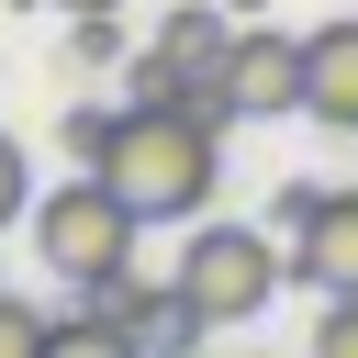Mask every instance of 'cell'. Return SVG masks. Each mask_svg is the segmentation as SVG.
<instances>
[{"label": "cell", "mask_w": 358, "mask_h": 358, "mask_svg": "<svg viewBox=\"0 0 358 358\" xmlns=\"http://www.w3.org/2000/svg\"><path fill=\"white\" fill-rule=\"evenodd\" d=\"M101 179H112L145 224H190V213L213 201V179H224V123L190 112V101H123Z\"/></svg>", "instance_id": "1"}, {"label": "cell", "mask_w": 358, "mask_h": 358, "mask_svg": "<svg viewBox=\"0 0 358 358\" xmlns=\"http://www.w3.org/2000/svg\"><path fill=\"white\" fill-rule=\"evenodd\" d=\"M56 347H67V358H101V347H134V336H123V313L101 302V313H67V324H56Z\"/></svg>", "instance_id": "9"}, {"label": "cell", "mask_w": 358, "mask_h": 358, "mask_svg": "<svg viewBox=\"0 0 358 358\" xmlns=\"http://www.w3.org/2000/svg\"><path fill=\"white\" fill-rule=\"evenodd\" d=\"M313 201H324V190H313V179H291V190H280V201H268V224H280V235H291V224H313Z\"/></svg>", "instance_id": "13"}, {"label": "cell", "mask_w": 358, "mask_h": 358, "mask_svg": "<svg viewBox=\"0 0 358 358\" xmlns=\"http://www.w3.org/2000/svg\"><path fill=\"white\" fill-rule=\"evenodd\" d=\"M313 347H324V358H358V291H336V302L313 313Z\"/></svg>", "instance_id": "12"}, {"label": "cell", "mask_w": 358, "mask_h": 358, "mask_svg": "<svg viewBox=\"0 0 358 358\" xmlns=\"http://www.w3.org/2000/svg\"><path fill=\"white\" fill-rule=\"evenodd\" d=\"M123 56V22L112 11H67V67H112Z\"/></svg>", "instance_id": "8"}, {"label": "cell", "mask_w": 358, "mask_h": 358, "mask_svg": "<svg viewBox=\"0 0 358 358\" xmlns=\"http://www.w3.org/2000/svg\"><path fill=\"white\" fill-rule=\"evenodd\" d=\"M112 123H123L112 101H67V123H56V134H67V157H78V168H101V157H112Z\"/></svg>", "instance_id": "7"}, {"label": "cell", "mask_w": 358, "mask_h": 358, "mask_svg": "<svg viewBox=\"0 0 358 358\" xmlns=\"http://www.w3.org/2000/svg\"><path fill=\"white\" fill-rule=\"evenodd\" d=\"M11 224H34V157L0 134V235H11Z\"/></svg>", "instance_id": "11"}, {"label": "cell", "mask_w": 358, "mask_h": 358, "mask_svg": "<svg viewBox=\"0 0 358 358\" xmlns=\"http://www.w3.org/2000/svg\"><path fill=\"white\" fill-rule=\"evenodd\" d=\"M280 280H291V257H280L257 224H201V235L179 246V291L201 302V324H213V336H224V324H257Z\"/></svg>", "instance_id": "3"}, {"label": "cell", "mask_w": 358, "mask_h": 358, "mask_svg": "<svg viewBox=\"0 0 358 358\" xmlns=\"http://www.w3.org/2000/svg\"><path fill=\"white\" fill-rule=\"evenodd\" d=\"M224 101H235V123H280V112H302V34L235 22V45H224Z\"/></svg>", "instance_id": "4"}, {"label": "cell", "mask_w": 358, "mask_h": 358, "mask_svg": "<svg viewBox=\"0 0 358 358\" xmlns=\"http://www.w3.org/2000/svg\"><path fill=\"white\" fill-rule=\"evenodd\" d=\"M56 11H123V0H56Z\"/></svg>", "instance_id": "15"}, {"label": "cell", "mask_w": 358, "mask_h": 358, "mask_svg": "<svg viewBox=\"0 0 358 358\" xmlns=\"http://www.w3.org/2000/svg\"><path fill=\"white\" fill-rule=\"evenodd\" d=\"M224 11H235V22H257V11H268V0H224Z\"/></svg>", "instance_id": "14"}, {"label": "cell", "mask_w": 358, "mask_h": 358, "mask_svg": "<svg viewBox=\"0 0 358 358\" xmlns=\"http://www.w3.org/2000/svg\"><path fill=\"white\" fill-rule=\"evenodd\" d=\"M45 347H56V324H45L34 302H11V291H0V358H45Z\"/></svg>", "instance_id": "10"}, {"label": "cell", "mask_w": 358, "mask_h": 358, "mask_svg": "<svg viewBox=\"0 0 358 358\" xmlns=\"http://www.w3.org/2000/svg\"><path fill=\"white\" fill-rule=\"evenodd\" d=\"M291 280H302L313 302L358 291V190H324L313 224H291Z\"/></svg>", "instance_id": "5"}, {"label": "cell", "mask_w": 358, "mask_h": 358, "mask_svg": "<svg viewBox=\"0 0 358 358\" xmlns=\"http://www.w3.org/2000/svg\"><path fill=\"white\" fill-rule=\"evenodd\" d=\"M302 112L324 134H358V11L324 22V34H302Z\"/></svg>", "instance_id": "6"}, {"label": "cell", "mask_w": 358, "mask_h": 358, "mask_svg": "<svg viewBox=\"0 0 358 358\" xmlns=\"http://www.w3.org/2000/svg\"><path fill=\"white\" fill-rule=\"evenodd\" d=\"M134 235H145V213H134L101 168H78L67 190L34 201V257H45V280H67V291L123 280V268H134Z\"/></svg>", "instance_id": "2"}]
</instances>
